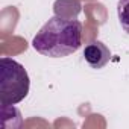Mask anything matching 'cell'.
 <instances>
[{"instance_id":"cell-3","label":"cell","mask_w":129,"mask_h":129,"mask_svg":"<svg viewBox=\"0 0 129 129\" xmlns=\"http://www.w3.org/2000/svg\"><path fill=\"white\" fill-rule=\"evenodd\" d=\"M84 58L91 69L100 70L109 62L111 52L102 41H91L84 49Z\"/></svg>"},{"instance_id":"cell-1","label":"cell","mask_w":129,"mask_h":129,"mask_svg":"<svg viewBox=\"0 0 129 129\" xmlns=\"http://www.w3.org/2000/svg\"><path fill=\"white\" fill-rule=\"evenodd\" d=\"M82 44V24L73 18L52 17L34 37L32 47L49 58H64Z\"/></svg>"},{"instance_id":"cell-2","label":"cell","mask_w":129,"mask_h":129,"mask_svg":"<svg viewBox=\"0 0 129 129\" xmlns=\"http://www.w3.org/2000/svg\"><path fill=\"white\" fill-rule=\"evenodd\" d=\"M29 75L15 59H0V105H15L29 93Z\"/></svg>"},{"instance_id":"cell-4","label":"cell","mask_w":129,"mask_h":129,"mask_svg":"<svg viewBox=\"0 0 129 129\" xmlns=\"http://www.w3.org/2000/svg\"><path fill=\"white\" fill-rule=\"evenodd\" d=\"M117 15L120 26L126 34H129V0H118L117 3Z\"/></svg>"}]
</instances>
